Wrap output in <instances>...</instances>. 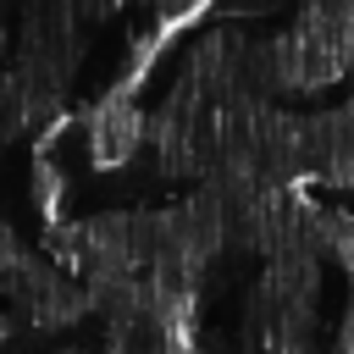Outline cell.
Wrapping results in <instances>:
<instances>
[{"label":"cell","instance_id":"obj_1","mask_svg":"<svg viewBox=\"0 0 354 354\" xmlns=\"http://www.w3.org/2000/svg\"><path fill=\"white\" fill-rule=\"evenodd\" d=\"M83 138H88V155L105 166V160H127L133 144L144 138V116L133 111L127 94H105L94 100V111L83 116Z\"/></svg>","mask_w":354,"mask_h":354}]
</instances>
